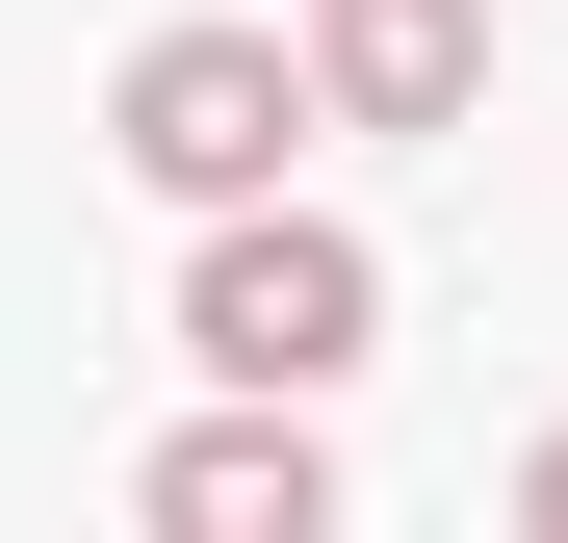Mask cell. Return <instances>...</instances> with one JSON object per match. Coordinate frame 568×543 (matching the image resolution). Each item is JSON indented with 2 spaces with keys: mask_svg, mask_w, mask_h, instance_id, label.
<instances>
[{
  "mask_svg": "<svg viewBox=\"0 0 568 543\" xmlns=\"http://www.w3.org/2000/svg\"><path fill=\"white\" fill-rule=\"evenodd\" d=\"M181 362H207V389H336V362H388V259L258 181V208H207V259H181Z\"/></svg>",
  "mask_w": 568,
  "mask_h": 543,
  "instance_id": "obj_1",
  "label": "cell"
},
{
  "mask_svg": "<svg viewBox=\"0 0 568 543\" xmlns=\"http://www.w3.org/2000/svg\"><path fill=\"white\" fill-rule=\"evenodd\" d=\"M311 130H336V104H311V52H284V27H155V52L104 78V155L155 181V208H258Z\"/></svg>",
  "mask_w": 568,
  "mask_h": 543,
  "instance_id": "obj_2",
  "label": "cell"
},
{
  "mask_svg": "<svg viewBox=\"0 0 568 543\" xmlns=\"http://www.w3.org/2000/svg\"><path fill=\"white\" fill-rule=\"evenodd\" d=\"M311 104L336 130H465L491 104V0H311Z\"/></svg>",
  "mask_w": 568,
  "mask_h": 543,
  "instance_id": "obj_3",
  "label": "cell"
},
{
  "mask_svg": "<svg viewBox=\"0 0 568 543\" xmlns=\"http://www.w3.org/2000/svg\"><path fill=\"white\" fill-rule=\"evenodd\" d=\"M155 517H181V543H311V517H336V440H311V389H233L207 440H155Z\"/></svg>",
  "mask_w": 568,
  "mask_h": 543,
  "instance_id": "obj_4",
  "label": "cell"
},
{
  "mask_svg": "<svg viewBox=\"0 0 568 543\" xmlns=\"http://www.w3.org/2000/svg\"><path fill=\"white\" fill-rule=\"evenodd\" d=\"M517 517H542V543H568V440H542V466H517Z\"/></svg>",
  "mask_w": 568,
  "mask_h": 543,
  "instance_id": "obj_5",
  "label": "cell"
}]
</instances>
